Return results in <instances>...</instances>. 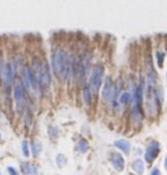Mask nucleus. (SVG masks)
I'll return each instance as SVG.
<instances>
[{
    "mask_svg": "<svg viewBox=\"0 0 167 175\" xmlns=\"http://www.w3.org/2000/svg\"><path fill=\"white\" fill-rule=\"evenodd\" d=\"M77 149H79L81 152H85L88 150V142L84 140V139H81L77 143Z\"/></svg>",
    "mask_w": 167,
    "mask_h": 175,
    "instance_id": "obj_13",
    "label": "nucleus"
},
{
    "mask_svg": "<svg viewBox=\"0 0 167 175\" xmlns=\"http://www.w3.org/2000/svg\"><path fill=\"white\" fill-rule=\"evenodd\" d=\"M151 175H160V172H159L157 168H155V169H152V172H151Z\"/></svg>",
    "mask_w": 167,
    "mask_h": 175,
    "instance_id": "obj_21",
    "label": "nucleus"
},
{
    "mask_svg": "<svg viewBox=\"0 0 167 175\" xmlns=\"http://www.w3.org/2000/svg\"><path fill=\"white\" fill-rule=\"evenodd\" d=\"M112 164H113V166H114L118 172L123 171L124 159L123 157H122V155H119V154H117V152H114L113 156H112Z\"/></svg>",
    "mask_w": 167,
    "mask_h": 175,
    "instance_id": "obj_9",
    "label": "nucleus"
},
{
    "mask_svg": "<svg viewBox=\"0 0 167 175\" xmlns=\"http://www.w3.org/2000/svg\"><path fill=\"white\" fill-rule=\"evenodd\" d=\"M35 78L38 81V85L42 92H48L50 89V73L48 65L45 63L36 64V67L34 70Z\"/></svg>",
    "mask_w": 167,
    "mask_h": 175,
    "instance_id": "obj_2",
    "label": "nucleus"
},
{
    "mask_svg": "<svg viewBox=\"0 0 167 175\" xmlns=\"http://www.w3.org/2000/svg\"><path fill=\"white\" fill-rule=\"evenodd\" d=\"M0 138H1V134H0Z\"/></svg>",
    "mask_w": 167,
    "mask_h": 175,
    "instance_id": "obj_23",
    "label": "nucleus"
},
{
    "mask_svg": "<svg viewBox=\"0 0 167 175\" xmlns=\"http://www.w3.org/2000/svg\"><path fill=\"white\" fill-rule=\"evenodd\" d=\"M51 61L56 75L64 80H70L73 74V65L67 53L60 48L56 49L51 56Z\"/></svg>",
    "mask_w": 167,
    "mask_h": 175,
    "instance_id": "obj_1",
    "label": "nucleus"
},
{
    "mask_svg": "<svg viewBox=\"0 0 167 175\" xmlns=\"http://www.w3.org/2000/svg\"><path fill=\"white\" fill-rule=\"evenodd\" d=\"M157 57L159 58V61H158L159 65L161 66V63H163V57H164V55H163L161 53H157Z\"/></svg>",
    "mask_w": 167,
    "mask_h": 175,
    "instance_id": "obj_19",
    "label": "nucleus"
},
{
    "mask_svg": "<svg viewBox=\"0 0 167 175\" xmlns=\"http://www.w3.org/2000/svg\"><path fill=\"white\" fill-rule=\"evenodd\" d=\"M83 98H84V101L89 104L90 100H91V89L89 85H85V88L83 89Z\"/></svg>",
    "mask_w": 167,
    "mask_h": 175,
    "instance_id": "obj_12",
    "label": "nucleus"
},
{
    "mask_svg": "<svg viewBox=\"0 0 167 175\" xmlns=\"http://www.w3.org/2000/svg\"><path fill=\"white\" fill-rule=\"evenodd\" d=\"M102 72H104V66L102 65H97L95 70H92L91 76L89 80V87L91 89V92L97 93L99 88L101 85V78H102Z\"/></svg>",
    "mask_w": 167,
    "mask_h": 175,
    "instance_id": "obj_3",
    "label": "nucleus"
},
{
    "mask_svg": "<svg viewBox=\"0 0 167 175\" xmlns=\"http://www.w3.org/2000/svg\"><path fill=\"white\" fill-rule=\"evenodd\" d=\"M14 96H15V101H16V106L17 109L21 110L24 105H25V91H24V87L21 82H16L15 87H14Z\"/></svg>",
    "mask_w": 167,
    "mask_h": 175,
    "instance_id": "obj_4",
    "label": "nucleus"
},
{
    "mask_svg": "<svg viewBox=\"0 0 167 175\" xmlns=\"http://www.w3.org/2000/svg\"><path fill=\"white\" fill-rule=\"evenodd\" d=\"M56 160H57L58 166H63V165H65V164H66V158L64 157L63 155H58L57 158H56Z\"/></svg>",
    "mask_w": 167,
    "mask_h": 175,
    "instance_id": "obj_18",
    "label": "nucleus"
},
{
    "mask_svg": "<svg viewBox=\"0 0 167 175\" xmlns=\"http://www.w3.org/2000/svg\"><path fill=\"white\" fill-rule=\"evenodd\" d=\"M8 171L10 172V175H17V171L16 169H14L13 167H8Z\"/></svg>",
    "mask_w": 167,
    "mask_h": 175,
    "instance_id": "obj_20",
    "label": "nucleus"
},
{
    "mask_svg": "<svg viewBox=\"0 0 167 175\" xmlns=\"http://www.w3.org/2000/svg\"><path fill=\"white\" fill-rule=\"evenodd\" d=\"M23 83L26 88H33L35 90L39 89V85H38V81H36V78H33V73L32 70H30L28 66H25L23 68Z\"/></svg>",
    "mask_w": 167,
    "mask_h": 175,
    "instance_id": "obj_6",
    "label": "nucleus"
},
{
    "mask_svg": "<svg viewBox=\"0 0 167 175\" xmlns=\"http://www.w3.org/2000/svg\"><path fill=\"white\" fill-rule=\"evenodd\" d=\"M116 95V88L113 85V82L110 76H107L105 81V84H104V89H102V97L106 101L108 102H112L114 96Z\"/></svg>",
    "mask_w": 167,
    "mask_h": 175,
    "instance_id": "obj_5",
    "label": "nucleus"
},
{
    "mask_svg": "<svg viewBox=\"0 0 167 175\" xmlns=\"http://www.w3.org/2000/svg\"><path fill=\"white\" fill-rule=\"evenodd\" d=\"M130 100H131V93L130 92H124L123 95L121 96V98H119V101L122 104H127Z\"/></svg>",
    "mask_w": 167,
    "mask_h": 175,
    "instance_id": "obj_15",
    "label": "nucleus"
},
{
    "mask_svg": "<svg viewBox=\"0 0 167 175\" xmlns=\"http://www.w3.org/2000/svg\"><path fill=\"white\" fill-rule=\"evenodd\" d=\"M2 76H4V83H5V87L9 89L11 83H13V80H14V70L11 67L10 64H5V68L2 72Z\"/></svg>",
    "mask_w": 167,
    "mask_h": 175,
    "instance_id": "obj_7",
    "label": "nucleus"
},
{
    "mask_svg": "<svg viewBox=\"0 0 167 175\" xmlns=\"http://www.w3.org/2000/svg\"><path fill=\"white\" fill-rule=\"evenodd\" d=\"M23 171H24V174L25 175H35V168L30 165H25L23 166Z\"/></svg>",
    "mask_w": 167,
    "mask_h": 175,
    "instance_id": "obj_16",
    "label": "nucleus"
},
{
    "mask_svg": "<svg viewBox=\"0 0 167 175\" xmlns=\"http://www.w3.org/2000/svg\"><path fill=\"white\" fill-rule=\"evenodd\" d=\"M22 150H23V154H24V156L27 157L28 155H30V150H28V144H27L26 141H24L23 143H22Z\"/></svg>",
    "mask_w": 167,
    "mask_h": 175,
    "instance_id": "obj_17",
    "label": "nucleus"
},
{
    "mask_svg": "<svg viewBox=\"0 0 167 175\" xmlns=\"http://www.w3.org/2000/svg\"><path fill=\"white\" fill-rule=\"evenodd\" d=\"M133 168L138 172V173H143V171H144V165H143V163H142V160L140 159H136V160H134V163H133Z\"/></svg>",
    "mask_w": 167,
    "mask_h": 175,
    "instance_id": "obj_11",
    "label": "nucleus"
},
{
    "mask_svg": "<svg viewBox=\"0 0 167 175\" xmlns=\"http://www.w3.org/2000/svg\"><path fill=\"white\" fill-rule=\"evenodd\" d=\"M41 143L40 142H38V141H34L33 143H32V151H33V155L36 156V155H39V152L41 151Z\"/></svg>",
    "mask_w": 167,
    "mask_h": 175,
    "instance_id": "obj_14",
    "label": "nucleus"
},
{
    "mask_svg": "<svg viewBox=\"0 0 167 175\" xmlns=\"http://www.w3.org/2000/svg\"><path fill=\"white\" fill-rule=\"evenodd\" d=\"M165 167L167 168V157H166V159H165Z\"/></svg>",
    "mask_w": 167,
    "mask_h": 175,
    "instance_id": "obj_22",
    "label": "nucleus"
},
{
    "mask_svg": "<svg viewBox=\"0 0 167 175\" xmlns=\"http://www.w3.org/2000/svg\"><path fill=\"white\" fill-rule=\"evenodd\" d=\"M115 144L118 147V148L121 149V150H123L125 152H127L129 150H130V143L127 142V141L125 140H117L115 141Z\"/></svg>",
    "mask_w": 167,
    "mask_h": 175,
    "instance_id": "obj_10",
    "label": "nucleus"
},
{
    "mask_svg": "<svg viewBox=\"0 0 167 175\" xmlns=\"http://www.w3.org/2000/svg\"><path fill=\"white\" fill-rule=\"evenodd\" d=\"M159 151V146L157 142H151L150 146H148V149L146 151V160L148 163H151L155 158L157 157V154Z\"/></svg>",
    "mask_w": 167,
    "mask_h": 175,
    "instance_id": "obj_8",
    "label": "nucleus"
}]
</instances>
